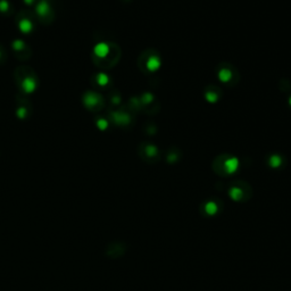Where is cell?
<instances>
[{
    "label": "cell",
    "mask_w": 291,
    "mask_h": 291,
    "mask_svg": "<svg viewBox=\"0 0 291 291\" xmlns=\"http://www.w3.org/2000/svg\"><path fill=\"white\" fill-rule=\"evenodd\" d=\"M15 82L21 91L22 95L28 96L31 95L37 90L39 86V80L37 73L34 72L31 67L28 66H19L15 70L14 73Z\"/></svg>",
    "instance_id": "cell-1"
},
{
    "label": "cell",
    "mask_w": 291,
    "mask_h": 291,
    "mask_svg": "<svg viewBox=\"0 0 291 291\" xmlns=\"http://www.w3.org/2000/svg\"><path fill=\"white\" fill-rule=\"evenodd\" d=\"M36 13L39 21L44 24L51 23L54 17H55L52 8L50 6V4L48 3V0H40V2L37 4Z\"/></svg>",
    "instance_id": "cell-2"
},
{
    "label": "cell",
    "mask_w": 291,
    "mask_h": 291,
    "mask_svg": "<svg viewBox=\"0 0 291 291\" xmlns=\"http://www.w3.org/2000/svg\"><path fill=\"white\" fill-rule=\"evenodd\" d=\"M17 27L23 33H31L34 30V21L31 13L22 11L16 17Z\"/></svg>",
    "instance_id": "cell-3"
},
{
    "label": "cell",
    "mask_w": 291,
    "mask_h": 291,
    "mask_svg": "<svg viewBox=\"0 0 291 291\" xmlns=\"http://www.w3.org/2000/svg\"><path fill=\"white\" fill-rule=\"evenodd\" d=\"M12 49L15 56L21 61H28L31 57V49L23 40H15L12 43Z\"/></svg>",
    "instance_id": "cell-4"
},
{
    "label": "cell",
    "mask_w": 291,
    "mask_h": 291,
    "mask_svg": "<svg viewBox=\"0 0 291 291\" xmlns=\"http://www.w3.org/2000/svg\"><path fill=\"white\" fill-rule=\"evenodd\" d=\"M83 103H85V106L89 110L91 111H97L99 110L102 105V101H101V98L99 97V95H97L95 92H87L85 96H83Z\"/></svg>",
    "instance_id": "cell-5"
},
{
    "label": "cell",
    "mask_w": 291,
    "mask_h": 291,
    "mask_svg": "<svg viewBox=\"0 0 291 291\" xmlns=\"http://www.w3.org/2000/svg\"><path fill=\"white\" fill-rule=\"evenodd\" d=\"M125 251H126L125 244L115 241V243H112L111 245L107 246L106 255L111 258H118L122 257V256L125 254Z\"/></svg>",
    "instance_id": "cell-6"
},
{
    "label": "cell",
    "mask_w": 291,
    "mask_h": 291,
    "mask_svg": "<svg viewBox=\"0 0 291 291\" xmlns=\"http://www.w3.org/2000/svg\"><path fill=\"white\" fill-rule=\"evenodd\" d=\"M201 213L206 218H210V216H215L221 210V203L218 200H208L203 204L200 207Z\"/></svg>",
    "instance_id": "cell-7"
},
{
    "label": "cell",
    "mask_w": 291,
    "mask_h": 291,
    "mask_svg": "<svg viewBox=\"0 0 291 291\" xmlns=\"http://www.w3.org/2000/svg\"><path fill=\"white\" fill-rule=\"evenodd\" d=\"M31 114V103L28 101V99L23 97H18V101L16 105V115L21 120L28 118Z\"/></svg>",
    "instance_id": "cell-8"
},
{
    "label": "cell",
    "mask_w": 291,
    "mask_h": 291,
    "mask_svg": "<svg viewBox=\"0 0 291 291\" xmlns=\"http://www.w3.org/2000/svg\"><path fill=\"white\" fill-rule=\"evenodd\" d=\"M230 196L231 198L234 199L235 201H246L248 200L250 194L249 192H246L243 188L240 187H232L230 189Z\"/></svg>",
    "instance_id": "cell-9"
},
{
    "label": "cell",
    "mask_w": 291,
    "mask_h": 291,
    "mask_svg": "<svg viewBox=\"0 0 291 291\" xmlns=\"http://www.w3.org/2000/svg\"><path fill=\"white\" fill-rule=\"evenodd\" d=\"M0 12L5 15L12 14L13 13L12 4L8 3L7 0H2V2H0Z\"/></svg>",
    "instance_id": "cell-10"
},
{
    "label": "cell",
    "mask_w": 291,
    "mask_h": 291,
    "mask_svg": "<svg viewBox=\"0 0 291 291\" xmlns=\"http://www.w3.org/2000/svg\"><path fill=\"white\" fill-rule=\"evenodd\" d=\"M6 57H7L6 50H5V48L2 46V44H0V64L6 62Z\"/></svg>",
    "instance_id": "cell-11"
},
{
    "label": "cell",
    "mask_w": 291,
    "mask_h": 291,
    "mask_svg": "<svg viewBox=\"0 0 291 291\" xmlns=\"http://www.w3.org/2000/svg\"><path fill=\"white\" fill-rule=\"evenodd\" d=\"M24 2H25L28 5H33L34 3L37 2V0H24Z\"/></svg>",
    "instance_id": "cell-12"
}]
</instances>
